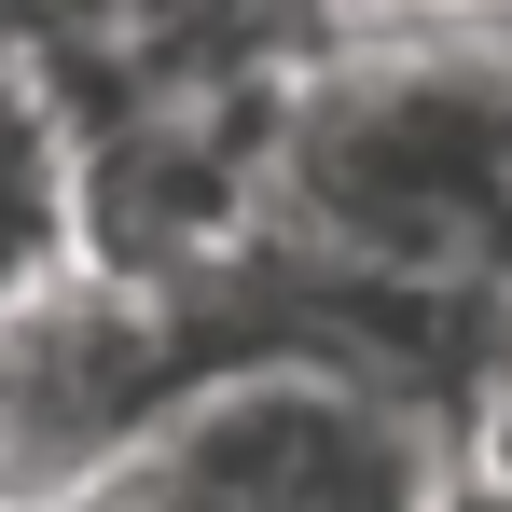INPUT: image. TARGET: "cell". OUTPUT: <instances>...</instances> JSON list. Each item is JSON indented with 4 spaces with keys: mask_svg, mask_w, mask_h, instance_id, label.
<instances>
[{
    "mask_svg": "<svg viewBox=\"0 0 512 512\" xmlns=\"http://www.w3.org/2000/svg\"><path fill=\"white\" fill-rule=\"evenodd\" d=\"M84 111L0 42V305L42 291L56 263H84Z\"/></svg>",
    "mask_w": 512,
    "mask_h": 512,
    "instance_id": "277c9868",
    "label": "cell"
},
{
    "mask_svg": "<svg viewBox=\"0 0 512 512\" xmlns=\"http://www.w3.org/2000/svg\"><path fill=\"white\" fill-rule=\"evenodd\" d=\"M208 305L222 291L153 277V263H111V250L56 263L42 291H14L0 305V499L14 512L84 499L97 471L222 360Z\"/></svg>",
    "mask_w": 512,
    "mask_h": 512,
    "instance_id": "3957f363",
    "label": "cell"
},
{
    "mask_svg": "<svg viewBox=\"0 0 512 512\" xmlns=\"http://www.w3.org/2000/svg\"><path fill=\"white\" fill-rule=\"evenodd\" d=\"M263 291L346 319H512V14H360L291 70Z\"/></svg>",
    "mask_w": 512,
    "mask_h": 512,
    "instance_id": "6da1fadb",
    "label": "cell"
},
{
    "mask_svg": "<svg viewBox=\"0 0 512 512\" xmlns=\"http://www.w3.org/2000/svg\"><path fill=\"white\" fill-rule=\"evenodd\" d=\"M360 14H512V0H360Z\"/></svg>",
    "mask_w": 512,
    "mask_h": 512,
    "instance_id": "8992f818",
    "label": "cell"
},
{
    "mask_svg": "<svg viewBox=\"0 0 512 512\" xmlns=\"http://www.w3.org/2000/svg\"><path fill=\"white\" fill-rule=\"evenodd\" d=\"M457 429H471V485L512 499V319L485 333V360L457 374Z\"/></svg>",
    "mask_w": 512,
    "mask_h": 512,
    "instance_id": "5b68a950",
    "label": "cell"
},
{
    "mask_svg": "<svg viewBox=\"0 0 512 512\" xmlns=\"http://www.w3.org/2000/svg\"><path fill=\"white\" fill-rule=\"evenodd\" d=\"M471 429L388 346L263 319L70 512H457Z\"/></svg>",
    "mask_w": 512,
    "mask_h": 512,
    "instance_id": "7a4b0ae2",
    "label": "cell"
},
{
    "mask_svg": "<svg viewBox=\"0 0 512 512\" xmlns=\"http://www.w3.org/2000/svg\"><path fill=\"white\" fill-rule=\"evenodd\" d=\"M0 512H14V499H0Z\"/></svg>",
    "mask_w": 512,
    "mask_h": 512,
    "instance_id": "52a82bcc",
    "label": "cell"
}]
</instances>
